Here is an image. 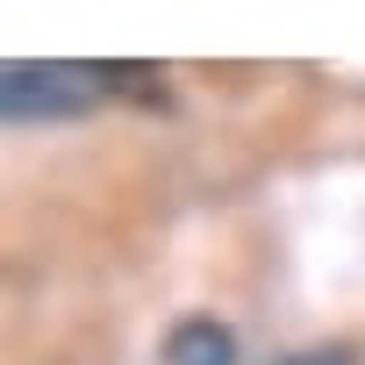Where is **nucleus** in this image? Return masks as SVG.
Segmentation results:
<instances>
[{"mask_svg":"<svg viewBox=\"0 0 365 365\" xmlns=\"http://www.w3.org/2000/svg\"><path fill=\"white\" fill-rule=\"evenodd\" d=\"M115 86H108V65H36V58H8L0 65V108L8 122H72L86 108H101Z\"/></svg>","mask_w":365,"mask_h":365,"instance_id":"f257e3e1","label":"nucleus"},{"mask_svg":"<svg viewBox=\"0 0 365 365\" xmlns=\"http://www.w3.org/2000/svg\"><path fill=\"white\" fill-rule=\"evenodd\" d=\"M279 365H358V351H351V344H308V351H294V358H279Z\"/></svg>","mask_w":365,"mask_h":365,"instance_id":"7ed1b4c3","label":"nucleus"},{"mask_svg":"<svg viewBox=\"0 0 365 365\" xmlns=\"http://www.w3.org/2000/svg\"><path fill=\"white\" fill-rule=\"evenodd\" d=\"M165 365H237V329L215 315H187L165 336Z\"/></svg>","mask_w":365,"mask_h":365,"instance_id":"f03ea898","label":"nucleus"}]
</instances>
